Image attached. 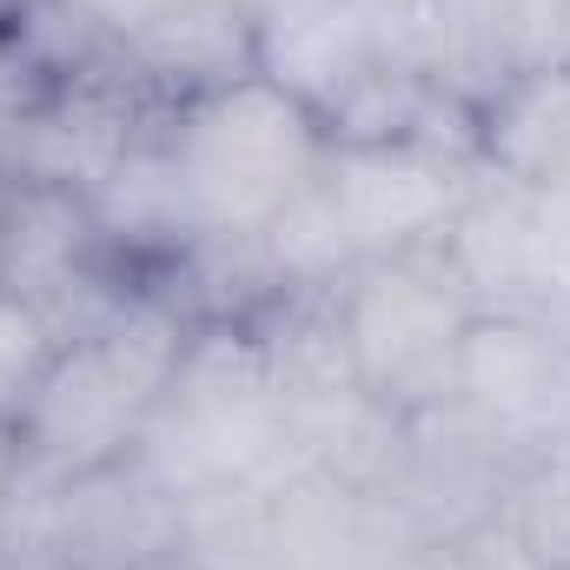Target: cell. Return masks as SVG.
<instances>
[{"label": "cell", "instance_id": "cell-1", "mask_svg": "<svg viewBox=\"0 0 570 570\" xmlns=\"http://www.w3.org/2000/svg\"><path fill=\"white\" fill-rule=\"evenodd\" d=\"M186 338H193V325L153 285H134L107 318H94L87 332H73L60 345L27 425L13 431L20 458L47 464L60 478H80V471H100V464L140 451Z\"/></svg>", "mask_w": 570, "mask_h": 570}, {"label": "cell", "instance_id": "cell-2", "mask_svg": "<svg viewBox=\"0 0 570 570\" xmlns=\"http://www.w3.org/2000/svg\"><path fill=\"white\" fill-rule=\"evenodd\" d=\"M159 140L193 233H259L285 199H298L325 173L332 153L325 120L266 73L166 107Z\"/></svg>", "mask_w": 570, "mask_h": 570}, {"label": "cell", "instance_id": "cell-3", "mask_svg": "<svg viewBox=\"0 0 570 570\" xmlns=\"http://www.w3.org/2000/svg\"><path fill=\"white\" fill-rule=\"evenodd\" d=\"M140 458L186 498L206 484H273L298 464L292 412L266 379L246 325H193Z\"/></svg>", "mask_w": 570, "mask_h": 570}, {"label": "cell", "instance_id": "cell-4", "mask_svg": "<svg viewBox=\"0 0 570 570\" xmlns=\"http://www.w3.org/2000/svg\"><path fill=\"white\" fill-rule=\"evenodd\" d=\"M345 338L358 385L385 399L392 412H431L458 385V352L478 318L471 292L458 285L444 246L392 253V259H358L338 285Z\"/></svg>", "mask_w": 570, "mask_h": 570}, {"label": "cell", "instance_id": "cell-5", "mask_svg": "<svg viewBox=\"0 0 570 570\" xmlns=\"http://www.w3.org/2000/svg\"><path fill=\"white\" fill-rule=\"evenodd\" d=\"M438 246L478 312L570 332V213L551 193L478 173Z\"/></svg>", "mask_w": 570, "mask_h": 570}, {"label": "cell", "instance_id": "cell-6", "mask_svg": "<svg viewBox=\"0 0 570 570\" xmlns=\"http://www.w3.org/2000/svg\"><path fill=\"white\" fill-rule=\"evenodd\" d=\"M478 153L438 140H332L325 193L345 219L358 259H392L438 246L478 186Z\"/></svg>", "mask_w": 570, "mask_h": 570}, {"label": "cell", "instance_id": "cell-7", "mask_svg": "<svg viewBox=\"0 0 570 570\" xmlns=\"http://www.w3.org/2000/svg\"><path fill=\"white\" fill-rule=\"evenodd\" d=\"M451 399L518 464L570 444V332L478 312L458 352Z\"/></svg>", "mask_w": 570, "mask_h": 570}, {"label": "cell", "instance_id": "cell-8", "mask_svg": "<svg viewBox=\"0 0 570 570\" xmlns=\"http://www.w3.org/2000/svg\"><path fill=\"white\" fill-rule=\"evenodd\" d=\"M518 478V458L478 425L458 399L412 412L405 438V464L392 484V504L405 511V524L425 544H451L478 524H491L504 511V491Z\"/></svg>", "mask_w": 570, "mask_h": 570}, {"label": "cell", "instance_id": "cell-9", "mask_svg": "<svg viewBox=\"0 0 570 570\" xmlns=\"http://www.w3.org/2000/svg\"><path fill=\"white\" fill-rule=\"evenodd\" d=\"M179 551V491L140 451L67 478L60 491V570H140Z\"/></svg>", "mask_w": 570, "mask_h": 570}, {"label": "cell", "instance_id": "cell-10", "mask_svg": "<svg viewBox=\"0 0 570 570\" xmlns=\"http://www.w3.org/2000/svg\"><path fill=\"white\" fill-rule=\"evenodd\" d=\"M385 67H405V60L385 53L379 27L352 0H318V7H292V13L259 20V73L279 80L285 94H298L325 120V134Z\"/></svg>", "mask_w": 570, "mask_h": 570}, {"label": "cell", "instance_id": "cell-11", "mask_svg": "<svg viewBox=\"0 0 570 570\" xmlns=\"http://www.w3.org/2000/svg\"><path fill=\"white\" fill-rule=\"evenodd\" d=\"M564 0H431V80L471 114L518 73L551 60Z\"/></svg>", "mask_w": 570, "mask_h": 570}, {"label": "cell", "instance_id": "cell-12", "mask_svg": "<svg viewBox=\"0 0 570 570\" xmlns=\"http://www.w3.org/2000/svg\"><path fill=\"white\" fill-rule=\"evenodd\" d=\"M153 100L179 107L226 80L259 73V20L246 0H173L140 40L114 53Z\"/></svg>", "mask_w": 570, "mask_h": 570}, {"label": "cell", "instance_id": "cell-13", "mask_svg": "<svg viewBox=\"0 0 570 570\" xmlns=\"http://www.w3.org/2000/svg\"><path fill=\"white\" fill-rule=\"evenodd\" d=\"M246 332H253V345L266 358V379L285 399V412L325 405V399L358 385L345 312H338V285H285Z\"/></svg>", "mask_w": 570, "mask_h": 570}, {"label": "cell", "instance_id": "cell-14", "mask_svg": "<svg viewBox=\"0 0 570 570\" xmlns=\"http://www.w3.org/2000/svg\"><path fill=\"white\" fill-rule=\"evenodd\" d=\"M478 166L538 193L570 186V67H531L478 107Z\"/></svg>", "mask_w": 570, "mask_h": 570}, {"label": "cell", "instance_id": "cell-15", "mask_svg": "<svg viewBox=\"0 0 570 570\" xmlns=\"http://www.w3.org/2000/svg\"><path fill=\"white\" fill-rule=\"evenodd\" d=\"M405 438H412V419L392 412L385 399H372L365 385H352V392H338L325 405L292 412L298 464L325 471L345 491H372V498H392L399 464H405Z\"/></svg>", "mask_w": 570, "mask_h": 570}, {"label": "cell", "instance_id": "cell-16", "mask_svg": "<svg viewBox=\"0 0 570 570\" xmlns=\"http://www.w3.org/2000/svg\"><path fill=\"white\" fill-rule=\"evenodd\" d=\"M179 558L186 570H273V491L266 484H206L179 498Z\"/></svg>", "mask_w": 570, "mask_h": 570}, {"label": "cell", "instance_id": "cell-17", "mask_svg": "<svg viewBox=\"0 0 570 570\" xmlns=\"http://www.w3.org/2000/svg\"><path fill=\"white\" fill-rule=\"evenodd\" d=\"M259 246H266L279 285H345V273L358 266L325 179H312L298 199H285L279 213L259 226Z\"/></svg>", "mask_w": 570, "mask_h": 570}, {"label": "cell", "instance_id": "cell-18", "mask_svg": "<svg viewBox=\"0 0 570 570\" xmlns=\"http://www.w3.org/2000/svg\"><path fill=\"white\" fill-rule=\"evenodd\" d=\"M60 345H67V332L33 298H20V292L0 285V431L7 438L27 425V412H33V399H40Z\"/></svg>", "mask_w": 570, "mask_h": 570}, {"label": "cell", "instance_id": "cell-19", "mask_svg": "<svg viewBox=\"0 0 570 570\" xmlns=\"http://www.w3.org/2000/svg\"><path fill=\"white\" fill-rule=\"evenodd\" d=\"M504 524L531 544V558L544 570L570 564V444L518 464V478L504 491Z\"/></svg>", "mask_w": 570, "mask_h": 570}, {"label": "cell", "instance_id": "cell-20", "mask_svg": "<svg viewBox=\"0 0 570 570\" xmlns=\"http://www.w3.org/2000/svg\"><path fill=\"white\" fill-rule=\"evenodd\" d=\"M431 570H544V564L531 558V544L498 511L491 524H478V531H464L451 544H431Z\"/></svg>", "mask_w": 570, "mask_h": 570}, {"label": "cell", "instance_id": "cell-21", "mask_svg": "<svg viewBox=\"0 0 570 570\" xmlns=\"http://www.w3.org/2000/svg\"><path fill=\"white\" fill-rule=\"evenodd\" d=\"M80 20H87V33L107 47V53H120L127 40H140L146 27L173 7V0H67Z\"/></svg>", "mask_w": 570, "mask_h": 570}, {"label": "cell", "instance_id": "cell-22", "mask_svg": "<svg viewBox=\"0 0 570 570\" xmlns=\"http://www.w3.org/2000/svg\"><path fill=\"white\" fill-rule=\"evenodd\" d=\"M253 7V20H266V13H292V7H318V0H246Z\"/></svg>", "mask_w": 570, "mask_h": 570}, {"label": "cell", "instance_id": "cell-23", "mask_svg": "<svg viewBox=\"0 0 570 570\" xmlns=\"http://www.w3.org/2000/svg\"><path fill=\"white\" fill-rule=\"evenodd\" d=\"M13 458H20V444L0 431V491H7V478H13Z\"/></svg>", "mask_w": 570, "mask_h": 570}, {"label": "cell", "instance_id": "cell-24", "mask_svg": "<svg viewBox=\"0 0 570 570\" xmlns=\"http://www.w3.org/2000/svg\"><path fill=\"white\" fill-rule=\"evenodd\" d=\"M140 570H186V558L173 551V558H153V564H140Z\"/></svg>", "mask_w": 570, "mask_h": 570}, {"label": "cell", "instance_id": "cell-25", "mask_svg": "<svg viewBox=\"0 0 570 570\" xmlns=\"http://www.w3.org/2000/svg\"><path fill=\"white\" fill-rule=\"evenodd\" d=\"M13 13H20V0H0V27H7V20H13Z\"/></svg>", "mask_w": 570, "mask_h": 570}, {"label": "cell", "instance_id": "cell-26", "mask_svg": "<svg viewBox=\"0 0 570 570\" xmlns=\"http://www.w3.org/2000/svg\"><path fill=\"white\" fill-rule=\"evenodd\" d=\"M551 570H570V564H551Z\"/></svg>", "mask_w": 570, "mask_h": 570}]
</instances>
